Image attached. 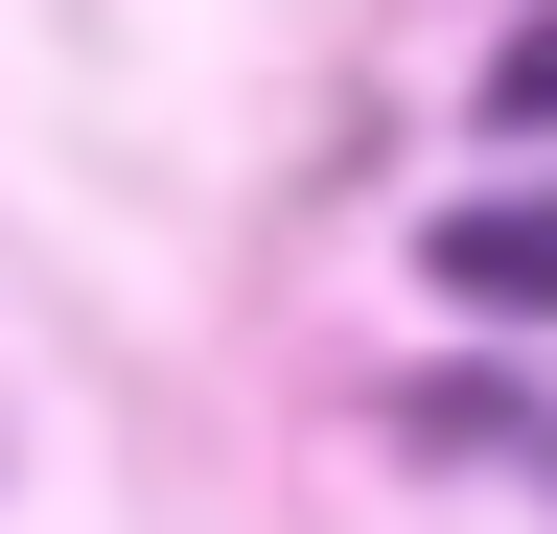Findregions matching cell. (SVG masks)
I'll return each instance as SVG.
<instances>
[{"mask_svg": "<svg viewBox=\"0 0 557 534\" xmlns=\"http://www.w3.org/2000/svg\"><path fill=\"white\" fill-rule=\"evenodd\" d=\"M418 256H442V302H465V325H557V186H465Z\"/></svg>", "mask_w": 557, "mask_h": 534, "instance_id": "1", "label": "cell"}, {"mask_svg": "<svg viewBox=\"0 0 557 534\" xmlns=\"http://www.w3.org/2000/svg\"><path fill=\"white\" fill-rule=\"evenodd\" d=\"M487 116H511V140H557V0H534L511 47H487Z\"/></svg>", "mask_w": 557, "mask_h": 534, "instance_id": "2", "label": "cell"}]
</instances>
